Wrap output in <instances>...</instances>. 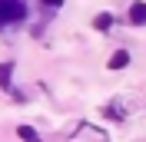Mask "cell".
I'll return each mask as SVG.
<instances>
[{
	"label": "cell",
	"mask_w": 146,
	"mask_h": 142,
	"mask_svg": "<svg viewBox=\"0 0 146 142\" xmlns=\"http://www.w3.org/2000/svg\"><path fill=\"white\" fill-rule=\"evenodd\" d=\"M27 17V0H0V27L20 23Z\"/></svg>",
	"instance_id": "6da1fadb"
},
{
	"label": "cell",
	"mask_w": 146,
	"mask_h": 142,
	"mask_svg": "<svg viewBox=\"0 0 146 142\" xmlns=\"http://www.w3.org/2000/svg\"><path fill=\"white\" fill-rule=\"evenodd\" d=\"M126 63H129V53H126V50H116V53L110 56V70H123Z\"/></svg>",
	"instance_id": "7a4b0ae2"
},
{
	"label": "cell",
	"mask_w": 146,
	"mask_h": 142,
	"mask_svg": "<svg viewBox=\"0 0 146 142\" xmlns=\"http://www.w3.org/2000/svg\"><path fill=\"white\" fill-rule=\"evenodd\" d=\"M129 20L133 23H146V3H133L129 7Z\"/></svg>",
	"instance_id": "3957f363"
},
{
	"label": "cell",
	"mask_w": 146,
	"mask_h": 142,
	"mask_svg": "<svg viewBox=\"0 0 146 142\" xmlns=\"http://www.w3.org/2000/svg\"><path fill=\"white\" fill-rule=\"evenodd\" d=\"M17 135H20V139H23V142H43V139H40V135L33 132V129H30V126H20V129H17Z\"/></svg>",
	"instance_id": "277c9868"
},
{
	"label": "cell",
	"mask_w": 146,
	"mask_h": 142,
	"mask_svg": "<svg viewBox=\"0 0 146 142\" xmlns=\"http://www.w3.org/2000/svg\"><path fill=\"white\" fill-rule=\"evenodd\" d=\"M93 27H96V30H110V27H113V17H110V13H96Z\"/></svg>",
	"instance_id": "5b68a950"
},
{
	"label": "cell",
	"mask_w": 146,
	"mask_h": 142,
	"mask_svg": "<svg viewBox=\"0 0 146 142\" xmlns=\"http://www.w3.org/2000/svg\"><path fill=\"white\" fill-rule=\"evenodd\" d=\"M10 73H13V66L3 63V66H0V86H3V89H10Z\"/></svg>",
	"instance_id": "8992f818"
},
{
	"label": "cell",
	"mask_w": 146,
	"mask_h": 142,
	"mask_svg": "<svg viewBox=\"0 0 146 142\" xmlns=\"http://www.w3.org/2000/svg\"><path fill=\"white\" fill-rule=\"evenodd\" d=\"M40 3H46V7H60L63 0H40Z\"/></svg>",
	"instance_id": "52a82bcc"
}]
</instances>
